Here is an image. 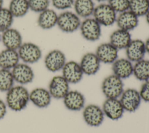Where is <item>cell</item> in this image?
I'll return each instance as SVG.
<instances>
[{
	"mask_svg": "<svg viewBox=\"0 0 149 133\" xmlns=\"http://www.w3.org/2000/svg\"><path fill=\"white\" fill-rule=\"evenodd\" d=\"M83 118L90 127H97L104 122L105 115L102 107L95 104H89L83 109Z\"/></svg>",
	"mask_w": 149,
	"mask_h": 133,
	"instance_id": "52a82bcc",
	"label": "cell"
},
{
	"mask_svg": "<svg viewBox=\"0 0 149 133\" xmlns=\"http://www.w3.org/2000/svg\"><path fill=\"white\" fill-rule=\"evenodd\" d=\"M102 109L105 116L113 121L120 119L125 111L119 99H106Z\"/></svg>",
	"mask_w": 149,
	"mask_h": 133,
	"instance_id": "4fadbf2b",
	"label": "cell"
},
{
	"mask_svg": "<svg viewBox=\"0 0 149 133\" xmlns=\"http://www.w3.org/2000/svg\"><path fill=\"white\" fill-rule=\"evenodd\" d=\"M145 18H146V21L147 23L149 25V10L148 11L147 14L145 15Z\"/></svg>",
	"mask_w": 149,
	"mask_h": 133,
	"instance_id": "8d00e7d4",
	"label": "cell"
},
{
	"mask_svg": "<svg viewBox=\"0 0 149 133\" xmlns=\"http://www.w3.org/2000/svg\"><path fill=\"white\" fill-rule=\"evenodd\" d=\"M81 18L74 12L64 10L58 14L56 26L63 33H72L79 29Z\"/></svg>",
	"mask_w": 149,
	"mask_h": 133,
	"instance_id": "3957f363",
	"label": "cell"
},
{
	"mask_svg": "<svg viewBox=\"0 0 149 133\" xmlns=\"http://www.w3.org/2000/svg\"><path fill=\"white\" fill-rule=\"evenodd\" d=\"M15 82L18 85H26L31 83L34 78V72L30 65L19 62L11 69Z\"/></svg>",
	"mask_w": 149,
	"mask_h": 133,
	"instance_id": "30bf717a",
	"label": "cell"
},
{
	"mask_svg": "<svg viewBox=\"0 0 149 133\" xmlns=\"http://www.w3.org/2000/svg\"><path fill=\"white\" fill-rule=\"evenodd\" d=\"M79 29L81 36L89 41H97L101 36V26L94 18L84 19Z\"/></svg>",
	"mask_w": 149,
	"mask_h": 133,
	"instance_id": "8992f818",
	"label": "cell"
},
{
	"mask_svg": "<svg viewBox=\"0 0 149 133\" xmlns=\"http://www.w3.org/2000/svg\"><path fill=\"white\" fill-rule=\"evenodd\" d=\"M133 75L141 82L149 80V60L142 59L133 64Z\"/></svg>",
	"mask_w": 149,
	"mask_h": 133,
	"instance_id": "484cf974",
	"label": "cell"
},
{
	"mask_svg": "<svg viewBox=\"0 0 149 133\" xmlns=\"http://www.w3.org/2000/svg\"><path fill=\"white\" fill-rule=\"evenodd\" d=\"M61 71L62 75L69 84L79 83L84 75L79 62L73 60L67 61Z\"/></svg>",
	"mask_w": 149,
	"mask_h": 133,
	"instance_id": "7c38bea8",
	"label": "cell"
},
{
	"mask_svg": "<svg viewBox=\"0 0 149 133\" xmlns=\"http://www.w3.org/2000/svg\"><path fill=\"white\" fill-rule=\"evenodd\" d=\"M119 50L111 43L100 44L96 48L95 54L101 63L112 64L118 58Z\"/></svg>",
	"mask_w": 149,
	"mask_h": 133,
	"instance_id": "9a60e30c",
	"label": "cell"
},
{
	"mask_svg": "<svg viewBox=\"0 0 149 133\" xmlns=\"http://www.w3.org/2000/svg\"><path fill=\"white\" fill-rule=\"evenodd\" d=\"M48 90L52 98L63 99L70 90L69 83L62 75H55L50 80Z\"/></svg>",
	"mask_w": 149,
	"mask_h": 133,
	"instance_id": "8fae6325",
	"label": "cell"
},
{
	"mask_svg": "<svg viewBox=\"0 0 149 133\" xmlns=\"http://www.w3.org/2000/svg\"><path fill=\"white\" fill-rule=\"evenodd\" d=\"M17 52L20 60L29 65L39 61L42 55L40 46L31 41L23 42L17 50Z\"/></svg>",
	"mask_w": 149,
	"mask_h": 133,
	"instance_id": "277c9868",
	"label": "cell"
},
{
	"mask_svg": "<svg viewBox=\"0 0 149 133\" xmlns=\"http://www.w3.org/2000/svg\"><path fill=\"white\" fill-rule=\"evenodd\" d=\"M119 99L125 111L129 113L137 111L142 101L139 91L134 88L125 89Z\"/></svg>",
	"mask_w": 149,
	"mask_h": 133,
	"instance_id": "9c48e42d",
	"label": "cell"
},
{
	"mask_svg": "<svg viewBox=\"0 0 149 133\" xmlns=\"http://www.w3.org/2000/svg\"><path fill=\"white\" fill-rule=\"evenodd\" d=\"M54 8L61 10H67L73 7L74 0H51Z\"/></svg>",
	"mask_w": 149,
	"mask_h": 133,
	"instance_id": "d6a6232c",
	"label": "cell"
},
{
	"mask_svg": "<svg viewBox=\"0 0 149 133\" xmlns=\"http://www.w3.org/2000/svg\"><path fill=\"white\" fill-rule=\"evenodd\" d=\"M3 0H0V9L3 7Z\"/></svg>",
	"mask_w": 149,
	"mask_h": 133,
	"instance_id": "74e56055",
	"label": "cell"
},
{
	"mask_svg": "<svg viewBox=\"0 0 149 133\" xmlns=\"http://www.w3.org/2000/svg\"><path fill=\"white\" fill-rule=\"evenodd\" d=\"M29 99L30 102L36 107L44 108L51 104L52 97L48 89L42 87H37L30 92Z\"/></svg>",
	"mask_w": 149,
	"mask_h": 133,
	"instance_id": "d6986e66",
	"label": "cell"
},
{
	"mask_svg": "<svg viewBox=\"0 0 149 133\" xmlns=\"http://www.w3.org/2000/svg\"><path fill=\"white\" fill-rule=\"evenodd\" d=\"M7 105L6 102L0 99V120L3 119L7 113Z\"/></svg>",
	"mask_w": 149,
	"mask_h": 133,
	"instance_id": "e575fe53",
	"label": "cell"
},
{
	"mask_svg": "<svg viewBox=\"0 0 149 133\" xmlns=\"http://www.w3.org/2000/svg\"><path fill=\"white\" fill-rule=\"evenodd\" d=\"M94 1H96L98 2H103L105 1H108V0H94Z\"/></svg>",
	"mask_w": 149,
	"mask_h": 133,
	"instance_id": "f35d334b",
	"label": "cell"
},
{
	"mask_svg": "<svg viewBox=\"0 0 149 133\" xmlns=\"http://www.w3.org/2000/svg\"><path fill=\"white\" fill-rule=\"evenodd\" d=\"M8 9L15 18H23L30 10L28 0H10Z\"/></svg>",
	"mask_w": 149,
	"mask_h": 133,
	"instance_id": "4316f807",
	"label": "cell"
},
{
	"mask_svg": "<svg viewBox=\"0 0 149 133\" xmlns=\"http://www.w3.org/2000/svg\"><path fill=\"white\" fill-rule=\"evenodd\" d=\"M137 16H145L149 10L148 0H130L129 9Z\"/></svg>",
	"mask_w": 149,
	"mask_h": 133,
	"instance_id": "83f0119b",
	"label": "cell"
},
{
	"mask_svg": "<svg viewBox=\"0 0 149 133\" xmlns=\"http://www.w3.org/2000/svg\"><path fill=\"white\" fill-rule=\"evenodd\" d=\"M130 0H108V4L116 12L121 13L129 9Z\"/></svg>",
	"mask_w": 149,
	"mask_h": 133,
	"instance_id": "1f68e13d",
	"label": "cell"
},
{
	"mask_svg": "<svg viewBox=\"0 0 149 133\" xmlns=\"http://www.w3.org/2000/svg\"><path fill=\"white\" fill-rule=\"evenodd\" d=\"M139 22V17L130 10L119 13L116 20V23L119 29L128 32L136 29L138 26Z\"/></svg>",
	"mask_w": 149,
	"mask_h": 133,
	"instance_id": "44dd1931",
	"label": "cell"
},
{
	"mask_svg": "<svg viewBox=\"0 0 149 133\" xmlns=\"http://www.w3.org/2000/svg\"><path fill=\"white\" fill-rule=\"evenodd\" d=\"M93 18L102 26H110L116 23L117 13L108 4L101 3L95 6Z\"/></svg>",
	"mask_w": 149,
	"mask_h": 133,
	"instance_id": "5b68a950",
	"label": "cell"
},
{
	"mask_svg": "<svg viewBox=\"0 0 149 133\" xmlns=\"http://www.w3.org/2000/svg\"><path fill=\"white\" fill-rule=\"evenodd\" d=\"M1 42L5 48L17 50L23 43V37L19 30L11 27L1 33Z\"/></svg>",
	"mask_w": 149,
	"mask_h": 133,
	"instance_id": "2e32d148",
	"label": "cell"
},
{
	"mask_svg": "<svg viewBox=\"0 0 149 133\" xmlns=\"http://www.w3.org/2000/svg\"><path fill=\"white\" fill-rule=\"evenodd\" d=\"M139 93L142 101L149 103V80L143 82L140 87Z\"/></svg>",
	"mask_w": 149,
	"mask_h": 133,
	"instance_id": "836d02e7",
	"label": "cell"
},
{
	"mask_svg": "<svg viewBox=\"0 0 149 133\" xmlns=\"http://www.w3.org/2000/svg\"><path fill=\"white\" fill-rule=\"evenodd\" d=\"M112 70L113 75L125 79L133 75V63L127 58H118L112 64Z\"/></svg>",
	"mask_w": 149,
	"mask_h": 133,
	"instance_id": "ffe728a7",
	"label": "cell"
},
{
	"mask_svg": "<svg viewBox=\"0 0 149 133\" xmlns=\"http://www.w3.org/2000/svg\"><path fill=\"white\" fill-rule=\"evenodd\" d=\"M30 10L39 13L49 8L50 0H28Z\"/></svg>",
	"mask_w": 149,
	"mask_h": 133,
	"instance_id": "4dcf8cb0",
	"label": "cell"
},
{
	"mask_svg": "<svg viewBox=\"0 0 149 133\" xmlns=\"http://www.w3.org/2000/svg\"><path fill=\"white\" fill-rule=\"evenodd\" d=\"M84 75L92 76L100 70L101 62L95 52H88L84 54L79 62Z\"/></svg>",
	"mask_w": 149,
	"mask_h": 133,
	"instance_id": "e0dca14e",
	"label": "cell"
},
{
	"mask_svg": "<svg viewBox=\"0 0 149 133\" xmlns=\"http://www.w3.org/2000/svg\"><path fill=\"white\" fill-rule=\"evenodd\" d=\"M62 100L65 107L70 111H79L85 107L86 98L77 90H70Z\"/></svg>",
	"mask_w": 149,
	"mask_h": 133,
	"instance_id": "5bb4252c",
	"label": "cell"
},
{
	"mask_svg": "<svg viewBox=\"0 0 149 133\" xmlns=\"http://www.w3.org/2000/svg\"><path fill=\"white\" fill-rule=\"evenodd\" d=\"M101 88L106 99H119L125 90L123 80L113 74L104 79Z\"/></svg>",
	"mask_w": 149,
	"mask_h": 133,
	"instance_id": "7a4b0ae2",
	"label": "cell"
},
{
	"mask_svg": "<svg viewBox=\"0 0 149 133\" xmlns=\"http://www.w3.org/2000/svg\"><path fill=\"white\" fill-rule=\"evenodd\" d=\"M148 2H149V0H148Z\"/></svg>",
	"mask_w": 149,
	"mask_h": 133,
	"instance_id": "60d3db41",
	"label": "cell"
},
{
	"mask_svg": "<svg viewBox=\"0 0 149 133\" xmlns=\"http://www.w3.org/2000/svg\"><path fill=\"white\" fill-rule=\"evenodd\" d=\"M132 40V35L130 32L118 28L111 34L109 42L118 50H120L125 49Z\"/></svg>",
	"mask_w": 149,
	"mask_h": 133,
	"instance_id": "603a6c76",
	"label": "cell"
},
{
	"mask_svg": "<svg viewBox=\"0 0 149 133\" xmlns=\"http://www.w3.org/2000/svg\"><path fill=\"white\" fill-rule=\"evenodd\" d=\"M67 62L65 53L58 49L49 51L45 56L44 63L45 68L51 72H56L62 69Z\"/></svg>",
	"mask_w": 149,
	"mask_h": 133,
	"instance_id": "ba28073f",
	"label": "cell"
},
{
	"mask_svg": "<svg viewBox=\"0 0 149 133\" xmlns=\"http://www.w3.org/2000/svg\"><path fill=\"white\" fill-rule=\"evenodd\" d=\"M14 16L12 15L8 8L2 7L0 9V32L12 27L14 22Z\"/></svg>",
	"mask_w": 149,
	"mask_h": 133,
	"instance_id": "f546056e",
	"label": "cell"
},
{
	"mask_svg": "<svg viewBox=\"0 0 149 133\" xmlns=\"http://www.w3.org/2000/svg\"><path fill=\"white\" fill-rule=\"evenodd\" d=\"M126 58L134 63L143 58L146 54L144 41L141 39H132L125 49Z\"/></svg>",
	"mask_w": 149,
	"mask_h": 133,
	"instance_id": "ac0fdd59",
	"label": "cell"
},
{
	"mask_svg": "<svg viewBox=\"0 0 149 133\" xmlns=\"http://www.w3.org/2000/svg\"><path fill=\"white\" fill-rule=\"evenodd\" d=\"M14 83L11 70L0 68V92L6 93L14 86Z\"/></svg>",
	"mask_w": 149,
	"mask_h": 133,
	"instance_id": "f1b7e54d",
	"label": "cell"
},
{
	"mask_svg": "<svg viewBox=\"0 0 149 133\" xmlns=\"http://www.w3.org/2000/svg\"><path fill=\"white\" fill-rule=\"evenodd\" d=\"M1 42V33L0 32V43Z\"/></svg>",
	"mask_w": 149,
	"mask_h": 133,
	"instance_id": "ab89813d",
	"label": "cell"
},
{
	"mask_svg": "<svg viewBox=\"0 0 149 133\" xmlns=\"http://www.w3.org/2000/svg\"><path fill=\"white\" fill-rule=\"evenodd\" d=\"M29 93L24 85H14L6 94L5 102L7 107L13 111H22L30 102Z\"/></svg>",
	"mask_w": 149,
	"mask_h": 133,
	"instance_id": "6da1fadb",
	"label": "cell"
},
{
	"mask_svg": "<svg viewBox=\"0 0 149 133\" xmlns=\"http://www.w3.org/2000/svg\"><path fill=\"white\" fill-rule=\"evenodd\" d=\"M19 62L17 50L5 48L0 51V68L11 70Z\"/></svg>",
	"mask_w": 149,
	"mask_h": 133,
	"instance_id": "cb8c5ba5",
	"label": "cell"
},
{
	"mask_svg": "<svg viewBox=\"0 0 149 133\" xmlns=\"http://www.w3.org/2000/svg\"><path fill=\"white\" fill-rule=\"evenodd\" d=\"M58 14L53 9L48 8L38 13L37 25L42 30H49L56 26Z\"/></svg>",
	"mask_w": 149,
	"mask_h": 133,
	"instance_id": "7402d4cb",
	"label": "cell"
},
{
	"mask_svg": "<svg viewBox=\"0 0 149 133\" xmlns=\"http://www.w3.org/2000/svg\"><path fill=\"white\" fill-rule=\"evenodd\" d=\"M146 53L149 55V37H148L146 40L144 41Z\"/></svg>",
	"mask_w": 149,
	"mask_h": 133,
	"instance_id": "d590c367",
	"label": "cell"
},
{
	"mask_svg": "<svg viewBox=\"0 0 149 133\" xmlns=\"http://www.w3.org/2000/svg\"><path fill=\"white\" fill-rule=\"evenodd\" d=\"M73 7L80 18L86 19L93 16L95 5L94 0H74Z\"/></svg>",
	"mask_w": 149,
	"mask_h": 133,
	"instance_id": "d4e9b609",
	"label": "cell"
}]
</instances>
